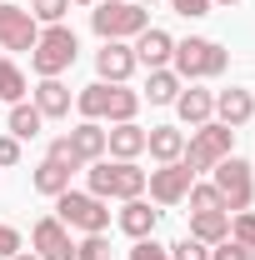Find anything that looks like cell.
I'll list each match as a JSON object with an SVG mask.
<instances>
[{"instance_id":"cell-1","label":"cell","mask_w":255,"mask_h":260,"mask_svg":"<svg viewBox=\"0 0 255 260\" xmlns=\"http://www.w3.org/2000/svg\"><path fill=\"white\" fill-rule=\"evenodd\" d=\"M90 195H100V200H135V195H145V170L135 160H95L90 165Z\"/></svg>"},{"instance_id":"cell-2","label":"cell","mask_w":255,"mask_h":260,"mask_svg":"<svg viewBox=\"0 0 255 260\" xmlns=\"http://www.w3.org/2000/svg\"><path fill=\"white\" fill-rule=\"evenodd\" d=\"M170 60H175V75H180V80H210V75H220L225 65H230V55H225V45H215V40L190 35V40L175 45Z\"/></svg>"},{"instance_id":"cell-3","label":"cell","mask_w":255,"mask_h":260,"mask_svg":"<svg viewBox=\"0 0 255 260\" xmlns=\"http://www.w3.org/2000/svg\"><path fill=\"white\" fill-rule=\"evenodd\" d=\"M230 145H235V130L220 125V120H205V125H195V135H190V145H185L180 160H185L190 175H200V170H215L230 155Z\"/></svg>"},{"instance_id":"cell-4","label":"cell","mask_w":255,"mask_h":260,"mask_svg":"<svg viewBox=\"0 0 255 260\" xmlns=\"http://www.w3.org/2000/svg\"><path fill=\"white\" fill-rule=\"evenodd\" d=\"M55 220L65 230H85V235H105L110 225V210L100 195H80V190H60L55 195Z\"/></svg>"},{"instance_id":"cell-5","label":"cell","mask_w":255,"mask_h":260,"mask_svg":"<svg viewBox=\"0 0 255 260\" xmlns=\"http://www.w3.org/2000/svg\"><path fill=\"white\" fill-rule=\"evenodd\" d=\"M75 50H80L75 30H65V25H50V30H40V40H35V50H30L35 75H40V80H50V75L70 70V65H75Z\"/></svg>"},{"instance_id":"cell-6","label":"cell","mask_w":255,"mask_h":260,"mask_svg":"<svg viewBox=\"0 0 255 260\" xmlns=\"http://www.w3.org/2000/svg\"><path fill=\"white\" fill-rule=\"evenodd\" d=\"M90 25H95L100 40H125V35H140L150 25V15L135 5V0H105L100 10H90Z\"/></svg>"},{"instance_id":"cell-7","label":"cell","mask_w":255,"mask_h":260,"mask_svg":"<svg viewBox=\"0 0 255 260\" xmlns=\"http://www.w3.org/2000/svg\"><path fill=\"white\" fill-rule=\"evenodd\" d=\"M215 190H220L225 210H250V200H255L250 160H240V155H225V160L215 165Z\"/></svg>"},{"instance_id":"cell-8","label":"cell","mask_w":255,"mask_h":260,"mask_svg":"<svg viewBox=\"0 0 255 260\" xmlns=\"http://www.w3.org/2000/svg\"><path fill=\"white\" fill-rule=\"evenodd\" d=\"M35 40H40L35 15L20 10V5H5V0H0V45H5V50H35Z\"/></svg>"},{"instance_id":"cell-9","label":"cell","mask_w":255,"mask_h":260,"mask_svg":"<svg viewBox=\"0 0 255 260\" xmlns=\"http://www.w3.org/2000/svg\"><path fill=\"white\" fill-rule=\"evenodd\" d=\"M145 185H150V200H160V205H180V200H185V190L195 185V175L185 170V160H175V165L150 170V175H145Z\"/></svg>"},{"instance_id":"cell-10","label":"cell","mask_w":255,"mask_h":260,"mask_svg":"<svg viewBox=\"0 0 255 260\" xmlns=\"http://www.w3.org/2000/svg\"><path fill=\"white\" fill-rule=\"evenodd\" d=\"M30 240H35V255H40V260H75V240H70V230H65L55 215L35 220Z\"/></svg>"},{"instance_id":"cell-11","label":"cell","mask_w":255,"mask_h":260,"mask_svg":"<svg viewBox=\"0 0 255 260\" xmlns=\"http://www.w3.org/2000/svg\"><path fill=\"white\" fill-rule=\"evenodd\" d=\"M95 70L105 85H125L130 70H135V50L130 45H120V40H105V50L95 55Z\"/></svg>"},{"instance_id":"cell-12","label":"cell","mask_w":255,"mask_h":260,"mask_svg":"<svg viewBox=\"0 0 255 260\" xmlns=\"http://www.w3.org/2000/svg\"><path fill=\"white\" fill-rule=\"evenodd\" d=\"M130 50H135V65H150V70H165V60L175 55V40H170L165 30H155V25H145V30L135 35V45H130Z\"/></svg>"},{"instance_id":"cell-13","label":"cell","mask_w":255,"mask_h":260,"mask_svg":"<svg viewBox=\"0 0 255 260\" xmlns=\"http://www.w3.org/2000/svg\"><path fill=\"white\" fill-rule=\"evenodd\" d=\"M65 140H70V150H75V160H80V170H85V165H95L100 155H105V130H100L95 120H80V125L70 130Z\"/></svg>"},{"instance_id":"cell-14","label":"cell","mask_w":255,"mask_h":260,"mask_svg":"<svg viewBox=\"0 0 255 260\" xmlns=\"http://www.w3.org/2000/svg\"><path fill=\"white\" fill-rule=\"evenodd\" d=\"M215 115H220V125H245L255 115V100H250V90H240V85H230V90H220L215 95Z\"/></svg>"},{"instance_id":"cell-15","label":"cell","mask_w":255,"mask_h":260,"mask_svg":"<svg viewBox=\"0 0 255 260\" xmlns=\"http://www.w3.org/2000/svg\"><path fill=\"white\" fill-rule=\"evenodd\" d=\"M145 150H150L160 165H175L180 155H185V135H180L175 125H155V130H145Z\"/></svg>"},{"instance_id":"cell-16","label":"cell","mask_w":255,"mask_h":260,"mask_svg":"<svg viewBox=\"0 0 255 260\" xmlns=\"http://www.w3.org/2000/svg\"><path fill=\"white\" fill-rule=\"evenodd\" d=\"M35 110H40L45 120L70 115V90L60 85V75H50V80H40V85H35Z\"/></svg>"},{"instance_id":"cell-17","label":"cell","mask_w":255,"mask_h":260,"mask_svg":"<svg viewBox=\"0 0 255 260\" xmlns=\"http://www.w3.org/2000/svg\"><path fill=\"white\" fill-rule=\"evenodd\" d=\"M105 150L115 155V160H135L140 150H145V130L135 125V120H125V125L105 130Z\"/></svg>"},{"instance_id":"cell-18","label":"cell","mask_w":255,"mask_h":260,"mask_svg":"<svg viewBox=\"0 0 255 260\" xmlns=\"http://www.w3.org/2000/svg\"><path fill=\"white\" fill-rule=\"evenodd\" d=\"M225 235H230V210H195L190 240H200V245H220Z\"/></svg>"},{"instance_id":"cell-19","label":"cell","mask_w":255,"mask_h":260,"mask_svg":"<svg viewBox=\"0 0 255 260\" xmlns=\"http://www.w3.org/2000/svg\"><path fill=\"white\" fill-rule=\"evenodd\" d=\"M155 220H160V210H150L140 195H135V200H125V210H120V230H125L130 240H145V235L155 230Z\"/></svg>"},{"instance_id":"cell-20","label":"cell","mask_w":255,"mask_h":260,"mask_svg":"<svg viewBox=\"0 0 255 260\" xmlns=\"http://www.w3.org/2000/svg\"><path fill=\"white\" fill-rule=\"evenodd\" d=\"M175 110H180L185 125H205V120L215 115V95H210V90H180V95H175Z\"/></svg>"},{"instance_id":"cell-21","label":"cell","mask_w":255,"mask_h":260,"mask_svg":"<svg viewBox=\"0 0 255 260\" xmlns=\"http://www.w3.org/2000/svg\"><path fill=\"white\" fill-rule=\"evenodd\" d=\"M70 175H75V170H65L60 160L45 155V160L35 165V190L40 195H60V190H70Z\"/></svg>"},{"instance_id":"cell-22","label":"cell","mask_w":255,"mask_h":260,"mask_svg":"<svg viewBox=\"0 0 255 260\" xmlns=\"http://www.w3.org/2000/svg\"><path fill=\"white\" fill-rule=\"evenodd\" d=\"M175 95H180V75H175V70H150L145 100H150V105H175Z\"/></svg>"},{"instance_id":"cell-23","label":"cell","mask_w":255,"mask_h":260,"mask_svg":"<svg viewBox=\"0 0 255 260\" xmlns=\"http://www.w3.org/2000/svg\"><path fill=\"white\" fill-rule=\"evenodd\" d=\"M5 125H10V135H15V140H35V135H40V125H45V115H40L35 105H25V100H20V105H10V120H5Z\"/></svg>"},{"instance_id":"cell-24","label":"cell","mask_w":255,"mask_h":260,"mask_svg":"<svg viewBox=\"0 0 255 260\" xmlns=\"http://www.w3.org/2000/svg\"><path fill=\"white\" fill-rule=\"evenodd\" d=\"M75 105H80V115H85V120H105V110H110V85H105V80L85 85V90L75 95Z\"/></svg>"},{"instance_id":"cell-25","label":"cell","mask_w":255,"mask_h":260,"mask_svg":"<svg viewBox=\"0 0 255 260\" xmlns=\"http://www.w3.org/2000/svg\"><path fill=\"white\" fill-rule=\"evenodd\" d=\"M135 110H140V95L125 90V85H110V110H105V120L125 125V120H135Z\"/></svg>"},{"instance_id":"cell-26","label":"cell","mask_w":255,"mask_h":260,"mask_svg":"<svg viewBox=\"0 0 255 260\" xmlns=\"http://www.w3.org/2000/svg\"><path fill=\"white\" fill-rule=\"evenodd\" d=\"M0 100H10V105L25 100V75H20L15 60H0Z\"/></svg>"},{"instance_id":"cell-27","label":"cell","mask_w":255,"mask_h":260,"mask_svg":"<svg viewBox=\"0 0 255 260\" xmlns=\"http://www.w3.org/2000/svg\"><path fill=\"white\" fill-rule=\"evenodd\" d=\"M230 240L245 245V250H255V215H250V210H235V220H230Z\"/></svg>"},{"instance_id":"cell-28","label":"cell","mask_w":255,"mask_h":260,"mask_svg":"<svg viewBox=\"0 0 255 260\" xmlns=\"http://www.w3.org/2000/svg\"><path fill=\"white\" fill-rule=\"evenodd\" d=\"M185 200H190V210H225V200L215 185H190L185 190Z\"/></svg>"},{"instance_id":"cell-29","label":"cell","mask_w":255,"mask_h":260,"mask_svg":"<svg viewBox=\"0 0 255 260\" xmlns=\"http://www.w3.org/2000/svg\"><path fill=\"white\" fill-rule=\"evenodd\" d=\"M65 10H70V0H30V15H35V20H45V25H60Z\"/></svg>"},{"instance_id":"cell-30","label":"cell","mask_w":255,"mask_h":260,"mask_svg":"<svg viewBox=\"0 0 255 260\" xmlns=\"http://www.w3.org/2000/svg\"><path fill=\"white\" fill-rule=\"evenodd\" d=\"M75 260H110V240L105 235H85L75 245Z\"/></svg>"},{"instance_id":"cell-31","label":"cell","mask_w":255,"mask_h":260,"mask_svg":"<svg viewBox=\"0 0 255 260\" xmlns=\"http://www.w3.org/2000/svg\"><path fill=\"white\" fill-rule=\"evenodd\" d=\"M170 260H210V250H205L200 240L185 235V240H175V245H170Z\"/></svg>"},{"instance_id":"cell-32","label":"cell","mask_w":255,"mask_h":260,"mask_svg":"<svg viewBox=\"0 0 255 260\" xmlns=\"http://www.w3.org/2000/svg\"><path fill=\"white\" fill-rule=\"evenodd\" d=\"M130 260H170V250H165V245H155V240L145 235V240H135V250H130Z\"/></svg>"},{"instance_id":"cell-33","label":"cell","mask_w":255,"mask_h":260,"mask_svg":"<svg viewBox=\"0 0 255 260\" xmlns=\"http://www.w3.org/2000/svg\"><path fill=\"white\" fill-rule=\"evenodd\" d=\"M210 5H215V0H170V10H175V15H185V20L210 15Z\"/></svg>"},{"instance_id":"cell-34","label":"cell","mask_w":255,"mask_h":260,"mask_svg":"<svg viewBox=\"0 0 255 260\" xmlns=\"http://www.w3.org/2000/svg\"><path fill=\"white\" fill-rule=\"evenodd\" d=\"M50 160H60L65 170H80V160H75V150H70V140H65V135H60V140H50Z\"/></svg>"},{"instance_id":"cell-35","label":"cell","mask_w":255,"mask_h":260,"mask_svg":"<svg viewBox=\"0 0 255 260\" xmlns=\"http://www.w3.org/2000/svg\"><path fill=\"white\" fill-rule=\"evenodd\" d=\"M210 260H250V250H245V245H235V240H230V235H225L220 245H215V250H210Z\"/></svg>"},{"instance_id":"cell-36","label":"cell","mask_w":255,"mask_h":260,"mask_svg":"<svg viewBox=\"0 0 255 260\" xmlns=\"http://www.w3.org/2000/svg\"><path fill=\"white\" fill-rule=\"evenodd\" d=\"M10 255H20V230L0 225V260H10Z\"/></svg>"},{"instance_id":"cell-37","label":"cell","mask_w":255,"mask_h":260,"mask_svg":"<svg viewBox=\"0 0 255 260\" xmlns=\"http://www.w3.org/2000/svg\"><path fill=\"white\" fill-rule=\"evenodd\" d=\"M20 160V140L15 135H0V165H15Z\"/></svg>"},{"instance_id":"cell-38","label":"cell","mask_w":255,"mask_h":260,"mask_svg":"<svg viewBox=\"0 0 255 260\" xmlns=\"http://www.w3.org/2000/svg\"><path fill=\"white\" fill-rule=\"evenodd\" d=\"M10 260H40V255H30V250H20V255H10Z\"/></svg>"},{"instance_id":"cell-39","label":"cell","mask_w":255,"mask_h":260,"mask_svg":"<svg viewBox=\"0 0 255 260\" xmlns=\"http://www.w3.org/2000/svg\"><path fill=\"white\" fill-rule=\"evenodd\" d=\"M70 5H95V0H70Z\"/></svg>"},{"instance_id":"cell-40","label":"cell","mask_w":255,"mask_h":260,"mask_svg":"<svg viewBox=\"0 0 255 260\" xmlns=\"http://www.w3.org/2000/svg\"><path fill=\"white\" fill-rule=\"evenodd\" d=\"M135 5H150V0H135Z\"/></svg>"},{"instance_id":"cell-41","label":"cell","mask_w":255,"mask_h":260,"mask_svg":"<svg viewBox=\"0 0 255 260\" xmlns=\"http://www.w3.org/2000/svg\"><path fill=\"white\" fill-rule=\"evenodd\" d=\"M220 5H235V0H220Z\"/></svg>"},{"instance_id":"cell-42","label":"cell","mask_w":255,"mask_h":260,"mask_svg":"<svg viewBox=\"0 0 255 260\" xmlns=\"http://www.w3.org/2000/svg\"><path fill=\"white\" fill-rule=\"evenodd\" d=\"M250 260H255V250H250Z\"/></svg>"}]
</instances>
